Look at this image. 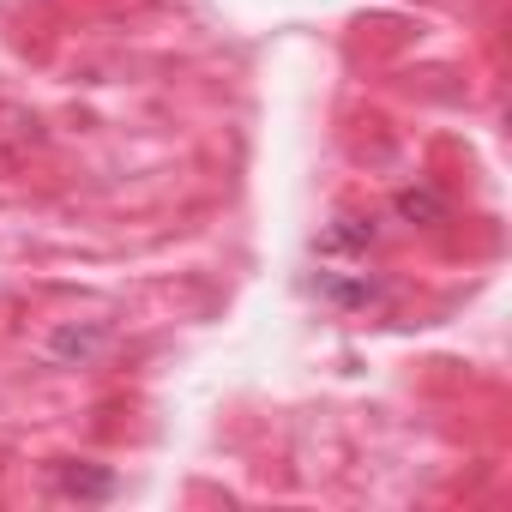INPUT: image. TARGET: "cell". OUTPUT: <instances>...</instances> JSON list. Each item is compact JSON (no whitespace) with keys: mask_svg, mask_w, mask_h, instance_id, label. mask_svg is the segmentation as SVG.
<instances>
[{"mask_svg":"<svg viewBox=\"0 0 512 512\" xmlns=\"http://www.w3.org/2000/svg\"><path fill=\"white\" fill-rule=\"evenodd\" d=\"M55 488L73 494V500H109L115 494V476L97 470V464H55Z\"/></svg>","mask_w":512,"mask_h":512,"instance_id":"cell-1","label":"cell"},{"mask_svg":"<svg viewBox=\"0 0 512 512\" xmlns=\"http://www.w3.org/2000/svg\"><path fill=\"white\" fill-rule=\"evenodd\" d=\"M91 350H103V332H79V326H67V332H55V356H91Z\"/></svg>","mask_w":512,"mask_h":512,"instance_id":"cell-2","label":"cell"}]
</instances>
